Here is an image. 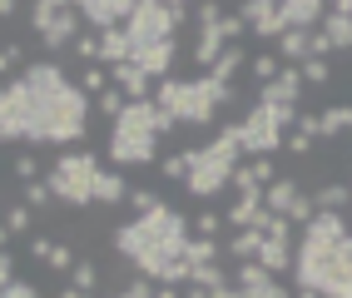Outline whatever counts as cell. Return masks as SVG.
<instances>
[{
  "label": "cell",
  "mask_w": 352,
  "mask_h": 298,
  "mask_svg": "<svg viewBox=\"0 0 352 298\" xmlns=\"http://www.w3.org/2000/svg\"><path fill=\"white\" fill-rule=\"evenodd\" d=\"M80 259H75V248H69V244H55V254H50V268H60V273H69V268H75Z\"/></svg>",
  "instance_id": "cell-47"
},
{
  "label": "cell",
  "mask_w": 352,
  "mask_h": 298,
  "mask_svg": "<svg viewBox=\"0 0 352 298\" xmlns=\"http://www.w3.org/2000/svg\"><path fill=\"white\" fill-rule=\"evenodd\" d=\"M313 55V30H283V35H278V60H288V65H302V60H308Z\"/></svg>",
  "instance_id": "cell-18"
},
{
  "label": "cell",
  "mask_w": 352,
  "mask_h": 298,
  "mask_svg": "<svg viewBox=\"0 0 352 298\" xmlns=\"http://www.w3.org/2000/svg\"><path fill=\"white\" fill-rule=\"evenodd\" d=\"M248 164H253V174H258V184H273V179H278V169H273V154H253Z\"/></svg>",
  "instance_id": "cell-46"
},
{
  "label": "cell",
  "mask_w": 352,
  "mask_h": 298,
  "mask_svg": "<svg viewBox=\"0 0 352 298\" xmlns=\"http://www.w3.org/2000/svg\"><path fill=\"white\" fill-rule=\"evenodd\" d=\"M55 298H95V293H85V288H75V284H65V288H60Z\"/></svg>",
  "instance_id": "cell-54"
},
{
  "label": "cell",
  "mask_w": 352,
  "mask_h": 298,
  "mask_svg": "<svg viewBox=\"0 0 352 298\" xmlns=\"http://www.w3.org/2000/svg\"><path fill=\"white\" fill-rule=\"evenodd\" d=\"M298 70H302V80H308V85H327V80H333V65H327V55H308Z\"/></svg>",
  "instance_id": "cell-33"
},
{
  "label": "cell",
  "mask_w": 352,
  "mask_h": 298,
  "mask_svg": "<svg viewBox=\"0 0 352 298\" xmlns=\"http://www.w3.org/2000/svg\"><path fill=\"white\" fill-rule=\"evenodd\" d=\"M298 105H263L258 100L243 120H239V134H243V154L253 159V154H278L283 149V140H288V129L298 125Z\"/></svg>",
  "instance_id": "cell-7"
},
{
  "label": "cell",
  "mask_w": 352,
  "mask_h": 298,
  "mask_svg": "<svg viewBox=\"0 0 352 298\" xmlns=\"http://www.w3.org/2000/svg\"><path fill=\"white\" fill-rule=\"evenodd\" d=\"M228 50V40H223V30L219 25H208V30H199V40H194V65H199V70H214V65H219V55Z\"/></svg>",
  "instance_id": "cell-16"
},
{
  "label": "cell",
  "mask_w": 352,
  "mask_h": 298,
  "mask_svg": "<svg viewBox=\"0 0 352 298\" xmlns=\"http://www.w3.org/2000/svg\"><path fill=\"white\" fill-rule=\"evenodd\" d=\"M219 30H223V40H228V45H239V40L248 35V20L233 10V15H223V20H219Z\"/></svg>",
  "instance_id": "cell-40"
},
{
  "label": "cell",
  "mask_w": 352,
  "mask_h": 298,
  "mask_svg": "<svg viewBox=\"0 0 352 298\" xmlns=\"http://www.w3.org/2000/svg\"><path fill=\"white\" fill-rule=\"evenodd\" d=\"M69 284H75V288H85V293H100V268L89 264V259H80L75 268H69Z\"/></svg>",
  "instance_id": "cell-32"
},
{
  "label": "cell",
  "mask_w": 352,
  "mask_h": 298,
  "mask_svg": "<svg viewBox=\"0 0 352 298\" xmlns=\"http://www.w3.org/2000/svg\"><path fill=\"white\" fill-rule=\"evenodd\" d=\"M109 85H114V80H109V65H89V70L80 75V89H85V95H104Z\"/></svg>",
  "instance_id": "cell-34"
},
{
  "label": "cell",
  "mask_w": 352,
  "mask_h": 298,
  "mask_svg": "<svg viewBox=\"0 0 352 298\" xmlns=\"http://www.w3.org/2000/svg\"><path fill=\"white\" fill-rule=\"evenodd\" d=\"M20 60H25V45H20V40H10L6 50H0V70H15Z\"/></svg>",
  "instance_id": "cell-48"
},
{
  "label": "cell",
  "mask_w": 352,
  "mask_h": 298,
  "mask_svg": "<svg viewBox=\"0 0 352 298\" xmlns=\"http://www.w3.org/2000/svg\"><path fill=\"white\" fill-rule=\"evenodd\" d=\"M322 6H327V0H283V20H288V30H293V25H298V30L322 25Z\"/></svg>",
  "instance_id": "cell-17"
},
{
  "label": "cell",
  "mask_w": 352,
  "mask_h": 298,
  "mask_svg": "<svg viewBox=\"0 0 352 298\" xmlns=\"http://www.w3.org/2000/svg\"><path fill=\"white\" fill-rule=\"evenodd\" d=\"M184 298H214L208 288H199V284H184Z\"/></svg>",
  "instance_id": "cell-55"
},
{
  "label": "cell",
  "mask_w": 352,
  "mask_h": 298,
  "mask_svg": "<svg viewBox=\"0 0 352 298\" xmlns=\"http://www.w3.org/2000/svg\"><path fill=\"white\" fill-rule=\"evenodd\" d=\"M239 70H243V45H228V50L219 55V65H214L208 75L223 80V85H233V75H239Z\"/></svg>",
  "instance_id": "cell-28"
},
{
  "label": "cell",
  "mask_w": 352,
  "mask_h": 298,
  "mask_svg": "<svg viewBox=\"0 0 352 298\" xmlns=\"http://www.w3.org/2000/svg\"><path fill=\"white\" fill-rule=\"evenodd\" d=\"M184 154H189V179H184V189L194 199H219L233 184V169H239V159H243V134H239V125H223L208 145H194Z\"/></svg>",
  "instance_id": "cell-4"
},
{
  "label": "cell",
  "mask_w": 352,
  "mask_h": 298,
  "mask_svg": "<svg viewBox=\"0 0 352 298\" xmlns=\"http://www.w3.org/2000/svg\"><path fill=\"white\" fill-rule=\"evenodd\" d=\"M100 154L95 149H65L50 169H45V184L55 189V199L65 209H89L95 204V184H100Z\"/></svg>",
  "instance_id": "cell-6"
},
{
  "label": "cell",
  "mask_w": 352,
  "mask_h": 298,
  "mask_svg": "<svg viewBox=\"0 0 352 298\" xmlns=\"http://www.w3.org/2000/svg\"><path fill=\"white\" fill-rule=\"evenodd\" d=\"M293 298H322V293H318V288H298Z\"/></svg>",
  "instance_id": "cell-57"
},
{
  "label": "cell",
  "mask_w": 352,
  "mask_h": 298,
  "mask_svg": "<svg viewBox=\"0 0 352 298\" xmlns=\"http://www.w3.org/2000/svg\"><path fill=\"white\" fill-rule=\"evenodd\" d=\"M15 179H20V184H35V179H40V159H35L30 149L15 154Z\"/></svg>",
  "instance_id": "cell-38"
},
{
  "label": "cell",
  "mask_w": 352,
  "mask_h": 298,
  "mask_svg": "<svg viewBox=\"0 0 352 298\" xmlns=\"http://www.w3.org/2000/svg\"><path fill=\"white\" fill-rule=\"evenodd\" d=\"M30 20H35V35H40V45H45V50H55V55L65 50V45H75V40L85 35V15H80L75 6L55 10V6H45V0H35Z\"/></svg>",
  "instance_id": "cell-9"
},
{
  "label": "cell",
  "mask_w": 352,
  "mask_h": 298,
  "mask_svg": "<svg viewBox=\"0 0 352 298\" xmlns=\"http://www.w3.org/2000/svg\"><path fill=\"white\" fill-rule=\"evenodd\" d=\"M322 35H327L333 50H352V15H342V10L322 15Z\"/></svg>",
  "instance_id": "cell-24"
},
{
  "label": "cell",
  "mask_w": 352,
  "mask_h": 298,
  "mask_svg": "<svg viewBox=\"0 0 352 298\" xmlns=\"http://www.w3.org/2000/svg\"><path fill=\"white\" fill-rule=\"evenodd\" d=\"M164 6H199V0H164Z\"/></svg>",
  "instance_id": "cell-58"
},
{
  "label": "cell",
  "mask_w": 352,
  "mask_h": 298,
  "mask_svg": "<svg viewBox=\"0 0 352 298\" xmlns=\"http://www.w3.org/2000/svg\"><path fill=\"white\" fill-rule=\"evenodd\" d=\"M134 6H139V0H75V10L85 15V25H100V30L124 25V20L134 15Z\"/></svg>",
  "instance_id": "cell-13"
},
{
  "label": "cell",
  "mask_w": 352,
  "mask_h": 298,
  "mask_svg": "<svg viewBox=\"0 0 352 298\" xmlns=\"http://www.w3.org/2000/svg\"><path fill=\"white\" fill-rule=\"evenodd\" d=\"M233 284L243 288V298H293L283 284H278V273H268L258 259H243V264H233Z\"/></svg>",
  "instance_id": "cell-11"
},
{
  "label": "cell",
  "mask_w": 352,
  "mask_h": 298,
  "mask_svg": "<svg viewBox=\"0 0 352 298\" xmlns=\"http://www.w3.org/2000/svg\"><path fill=\"white\" fill-rule=\"evenodd\" d=\"M114 298H154V279H144V273H134V279L114 293Z\"/></svg>",
  "instance_id": "cell-42"
},
{
  "label": "cell",
  "mask_w": 352,
  "mask_h": 298,
  "mask_svg": "<svg viewBox=\"0 0 352 298\" xmlns=\"http://www.w3.org/2000/svg\"><path fill=\"white\" fill-rule=\"evenodd\" d=\"M109 80L120 85L129 100H154V80H149L144 70H139L134 60H120V65H109Z\"/></svg>",
  "instance_id": "cell-15"
},
{
  "label": "cell",
  "mask_w": 352,
  "mask_h": 298,
  "mask_svg": "<svg viewBox=\"0 0 352 298\" xmlns=\"http://www.w3.org/2000/svg\"><path fill=\"white\" fill-rule=\"evenodd\" d=\"M159 204H164V199H159L154 189H129V209H134V214H149V209H159Z\"/></svg>",
  "instance_id": "cell-44"
},
{
  "label": "cell",
  "mask_w": 352,
  "mask_h": 298,
  "mask_svg": "<svg viewBox=\"0 0 352 298\" xmlns=\"http://www.w3.org/2000/svg\"><path fill=\"white\" fill-rule=\"evenodd\" d=\"M228 219L219 214V209H204L199 219H194V234H208V239H219V228H223Z\"/></svg>",
  "instance_id": "cell-41"
},
{
  "label": "cell",
  "mask_w": 352,
  "mask_h": 298,
  "mask_svg": "<svg viewBox=\"0 0 352 298\" xmlns=\"http://www.w3.org/2000/svg\"><path fill=\"white\" fill-rule=\"evenodd\" d=\"M327 50H333V45H327V35H322V30H313V55H327Z\"/></svg>",
  "instance_id": "cell-53"
},
{
  "label": "cell",
  "mask_w": 352,
  "mask_h": 298,
  "mask_svg": "<svg viewBox=\"0 0 352 298\" xmlns=\"http://www.w3.org/2000/svg\"><path fill=\"white\" fill-rule=\"evenodd\" d=\"M302 85H308V80H302L298 65H283V75H278L273 85H258V100H263V105H298Z\"/></svg>",
  "instance_id": "cell-14"
},
{
  "label": "cell",
  "mask_w": 352,
  "mask_h": 298,
  "mask_svg": "<svg viewBox=\"0 0 352 298\" xmlns=\"http://www.w3.org/2000/svg\"><path fill=\"white\" fill-rule=\"evenodd\" d=\"M333 10H342V15H352V0H333Z\"/></svg>",
  "instance_id": "cell-56"
},
{
  "label": "cell",
  "mask_w": 352,
  "mask_h": 298,
  "mask_svg": "<svg viewBox=\"0 0 352 298\" xmlns=\"http://www.w3.org/2000/svg\"><path fill=\"white\" fill-rule=\"evenodd\" d=\"M313 145H318V140H313V134H302V129H288V140H283V149L298 154V159H302V154H313Z\"/></svg>",
  "instance_id": "cell-45"
},
{
  "label": "cell",
  "mask_w": 352,
  "mask_h": 298,
  "mask_svg": "<svg viewBox=\"0 0 352 298\" xmlns=\"http://www.w3.org/2000/svg\"><path fill=\"white\" fill-rule=\"evenodd\" d=\"M89 120V95L69 85L60 65H30L0 89V140L6 145H75Z\"/></svg>",
  "instance_id": "cell-1"
},
{
  "label": "cell",
  "mask_w": 352,
  "mask_h": 298,
  "mask_svg": "<svg viewBox=\"0 0 352 298\" xmlns=\"http://www.w3.org/2000/svg\"><path fill=\"white\" fill-rule=\"evenodd\" d=\"M258 264H263L268 273H288L293 268V239H268L263 248H258Z\"/></svg>",
  "instance_id": "cell-22"
},
{
  "label": "cell",
  "mask_w": 352,
  "mask_h": 298,
  "mask_svg": "<svg viewBox=\"0 0 352 298\" xmlns=\"http://www.w3.org/2000/svg\"><path fill=\"white\" fill-rule=\"evenodd\" d=\"M20 15V0H0V20H15Z\"/></svg>",
  "instance_id": "cell-52"
},
{
  "label": "cell",
  "mask_w": 352,
  "mask_h": 298,
  "mask_svg": "<svg viewBox=\"0 0 352 298\" xmlns=\"http://www.w3.org/2000/svg\"><path fill=\"white\" fill-rule=\"evenodd\" d=\"M268 184H258V174H253V164H239L233 169V194H263Z\"/></svg>",
  "instance_id": "cell-36"
},
{
  "label": "cell",
  "mask_w": 352,
  "mask_h": 298,
  "mask_svg": "<svg viewBox=\"0 0 352 298\" xmlns=\"http://www.w3.org/2000/svg\"><path fill=\"white\" fill-rule=\"evenodd\" d=\"M20 194H25V204H30L35 214H45V209H55V204H60V199H55V189L45 184V179H35V184H20Z\"/></svg>",
  "instance_id": "cell-29"
},
{
  "label": "cell",
  "mask_w": 352,
  "mask_h": 298,
  "mask_svg": "<svg viewBox=\"0 0 352 298\" xmlns=\"http://www.w3.org/2000/svg\"><path fill=\"white\" fill-rule=\"evenodd\" d=\"M179 25H189V6H164V0H139L134 15L124 20V35L134 50L144 45H159V40H174Z\"/></svg>",
  "instance_id": "cell-8"
},
{
  "label": "cell",
  "mask_w": 352,
  "mask_h": 298,
  "mask_svg": "<svg viewBox=\"0 0 352 298\" xmlns=\"http://www.w3.org/2000/svg\"><path fill=\"white\" fill-rule=\"evenodd\" d=\"M0 298H40V293H35V284L15 279V284H6V288H0Z\"/></svg>",
  "instance_id": "cell-49"
},
{
  "label": "cell",
  "mask_w": 352,
  "mask_h": 298,
  "mask_svg": "<svg viewBox=\"0 0 352 298\" xmlns=\"http://www.w3.org/2000/svg\"><path fill=\"white\" fill-rule=\"evenodd\" d=\"M278 75H283V60L278 55H253V80L258 85H273Z\"/></svg>",
  "instance_id": "cell-35"
},
{
  "label": "cell",
  "mask_w": 352,
  "mask_h": 298,
  "mask_svg": "<svg viewBox=\"0 0 352 298\" xmlns=\"http://www.w3.org/2000/svg\"><path fill=\"white\" fill-rule=\"evenodd\" d=\"M95 204H104V209H114V204H129V184L120 169H104L100 184H95Z\"/></svg>",
  "instance_id": "cell-21"
},
{
  "label": "cell",
  "mask_w": 352,
  "mask_h": 298,
  "mask_svg": "<svg viewBox=\"0 0 352 298\" xmlns=\"http://www.w3.org/2000/svg\"><path fill=\"white\" fill-rule=\"evenodd\" d=\"M164 109L154 100H129V109L120 114V120L109 125V159H114V169H139V164H159V140H164Z\"/></svg>",
  "instance_id": "cell-5"
},
{
  "label": "cell",
  "mask_w": 352,
  "mask_h": 298,
  "mask_svg": "<svg viewBox=\"0 0 352 298\" xmlns=\"http://www.w3.org/2000/svg\"><path fill=\"white\" fill-rule=\"evenodd\" d=\"M189 239H194V219L179 214L174 204H159V209L134 214L129 224L114 228V248L134 264V273H144L154 284H164L169 264L189 254Z\"/></svg>",
  "instance_id": "cell-2"
},
{
  "label": "cell",
  "mask_w": 352,
  "mask_h": 298,
  "mask_svg": "<svg viewBox=\"0 0 352 298\" xmlns=\"http://www.w3.org/2000/svg\"><path fill=\"white\" fill-rule=\"evenodd\" d=\"M129 109V95H124V89L120 85H109L104 89V95H95V114H104V120L114 125V120H120V114Z\"/></svg>",
  "instance_id": "cell-26"
},
{
  "label": "cell",
  "mask_w": 352,
  "mask_h": 298,
  "mask_svg": "<svg viewBox=\"0 0 352 298\" xmlns=\"http://www.w3.org/2000/svg\"><path fill=\"white\" fill-rule=\"evenodd\" d=\"M194 284H199V288H208V293H214V288H223V284H233V273H228V268H214V264H194Z\"/></svg>",
  "instance_id": "cell-31"
},
{
  "label": "cell",
  "mask_w": 352,
  "mask_h": 298,
  "mask_svg": "<svg viewBox=\"0 0 352 298\" xmlns=\"http://www.w3.org/2000/svg\"><path fill=\"white\" fill-rule=\"evenodd\" d=\"M129 60H134V65H139V70H144L154 85H159V80H169L174 60H179V35H174V40H159V45H144V50H134Z\"/></svg>",
  "instance_id": "cell-12"
},
{
  "label": "cell",
  "mask_w": 352,
  "mask_h": 298,
  "mask_svg": "<svg viewBox=\"0 0 352 298\" xmlns=\"http://www.w3.org/2000/svg\"><path fill=\"white\" fill-rule=\"evenodd\" d=\"M263 244H268V234L248 224V228H239V234L228 239V259H233V264H243V259H258V248H263Z\"/></svg>",
  "instance_id": "cell-20"
},
{
  "label": "cell",
  "mask_w": 352,
  "mask_h": 298,
  "mask_svg": "<svg viewBox=\"0 0 352 298\" xmlns=\"http://www.w3.org/2000/svg\"><path fill=\"white\" fill-rule=\"evenodd\" d=\"M338 134H352V105L318 109V140H338Z\"/></svg>",
  "instance_id": "cell-19"
},
{
  "label": "cell",
  "mask_w": 352,
  "mask_h": 298,
  "mask_svg": "<svg viewBox=\"0 0 352 298\" xmlns=\"http://www.w3.org/2000/svg\"><path fill=\"white\" fill-rule=\"evenodd\" d=\"M228 254V248L219 244V239H208V234H194L189 239V254H184V259H189V264H219Z\"/></svg>",
  "instance_id": "cell-25"
},
{
  "label": "cell",
  "mask_w": 352,
  "mask_h": 298,
  "mask_svg": "<svg viewBox=\"0 0 352 298\" xmlns=\"http://www.w3.org/2000/svg\"><path fill=\"white\" fill-rule=\"evenodd\" d=\"M239 100V89L214 80V75H194V80H159L154 85V105L159 109H169L179 125H189V129H208L219 120V109Z\"/></svg>",
  "instance_id": "cell-3"
},
{
  "label": "cell",
  "mask_w": 352,
  "mask_h": 298,
  "mask_svg": "<svg viewBox=\"0 0 352 298\" xmlns=\"http://www.w3.org/2000/svg\"><path fill=\"white\" fill-rule=\"evenodd\" d=\"M159 174L184 184V179H189V154H164V159H159Z\"/></svg>",
  "instance_id": "cell-37"
},
{
  "label": "cell",
  "mask_w": 352,
  "mask_h": 298,
  "mask_svg": "<svg viewBox=\"0 0 352 298\" xmlns=\"http://www.w3.org/2000/svg\"><path fill=\"white\" fill-rule=\"evenodd\" d=\"M30 224H35V209H30V204H10V214H6V239L30 234Z\"/></svg>",
  "instance_id": "cell-30"
},
{
  "label": "cell",
  "mask_w": 352,
  "mask_h": 298,
  "mask_svg": "<svg viewBox=\"0 0 352 298\" xmlns=\"http://www.w3.org/2000/svg\"><path fill=\"white\" fill-rule=\"evenodd\" d=\"M263 209H273V214H283L288 224H308L313 214H318V204H313V194L298 184V179H273L268 184V194H263Z\"/></svg>",
  "instance_id": "cell-10"
},
{
  "label": "cell",
  "mask_w": 352,
  "mask_h": 298,
  "mask_svg": "<svg viewBox=\"0 0 352 298\" xmlns=\"http://www.w3.org/2000/svg\"><path fill=\"white\" fill-rule=\"evenodd\" d=\"M154 298H184L179 284H154Z\"/></svg>",
  "instance_id": "cell-51"
},
{
  "label": "cell",
  "mask_w": 352,
  "mask_h": 298,
  "mask_svg": "<svg viewBox=\"0 0 352 298\" xmlns=\"http://www.w3.org/2000/svg\"><path fill=\"white\" fill-rule=\"evenodd\" d=\"M50 254H55V239H30V259H40V264H50Z\"/></svg>",
  "instance_id": "cell-50"
},
{
  "label": "cell",
  "mask_w": 352,
  "mask_h": 298,
  "mask_svg": "<svg viewBox=\"0 0 352 298\" xmlns=\"http://www.w3.org/2000/svg\"><path fill=\"white\" fill-rule=\"evenodd\" d=\"M69 50H75L80 60H89V65H100V30H85L75 45H69Z\"/></svg>",
  "instance_id": "cell-39"
},
{
  "label": "cell",
  "mask_w": 352,
  "mask_h": 298,
  "mask_svg": "<svg viewBox=\"0 0 352 298\" xmlns=\"http://www.w3.org/2000/svg\"><path fill=\"white\" fill-rule=\"evenodd\" d=\"M313 204H318V209H338V214H347V209H352V184H327V189L313 194Z\"/></svg>",
  "instance_id": "cell-27"
},
{
  "label": "cell",
  "mask_w": 352,
  "mask_h": 298,
  "mask_svg": "<svg viewBox=\"0 0 352 298\" xmlns=\"http://www.w3.org/2000/svg\"><path fill=\"white\" fill-rule=\"evenodd\" d=\"M263 194H268V189H263ZM263 194H239V199L223 209V219H228L233 228H248V224L258 219V209H263Z\"/></svg>",
  "instance_id": "cell-23"
},
{
  "label": "cell",
  "mask_w": 352,
  "mask_h": 298,
  "mask_svg": "<svg viewBox=\"0 0 352 298\" xmlns=\"http://www.w3.org/2000/svg\"><path fill=\"white\" fill-rule=\"evenodd\" d=\"M194 20H199V30H208V25H219V20H223V10H219V0H199V6H194Z\"/></svg>",
  "instance_id": "cell-43"
}]
</instances>
